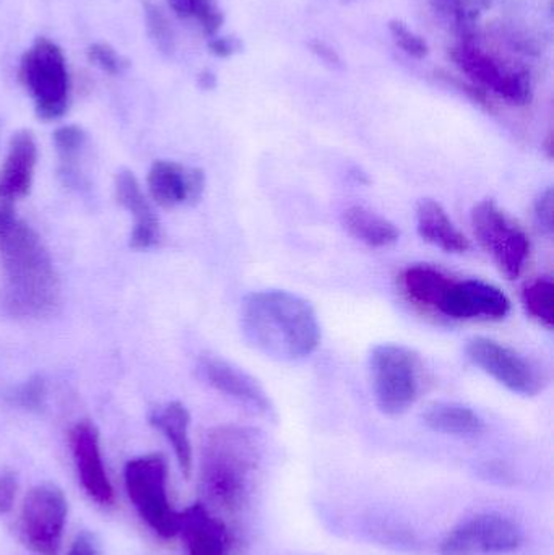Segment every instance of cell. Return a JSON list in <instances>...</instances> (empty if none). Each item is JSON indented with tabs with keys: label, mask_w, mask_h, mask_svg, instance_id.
<instances>
[{
	"label": "cell",
	"mask_w": 554,
	"mask_h": 555,
	"mask_svg": "<svg viewBox=\"0 0 554 555\" xmlns=\"http://www.w3.org/2000/svg\"><path fill=\"white\" fill-rule=\"evenodd\" d=\"M436 312L452 320H503L511 312V300L487 281L452 280Z\"/></svg>",
	"instance_id": "obj_12"
},
{
	"label": "cell",
	"mask_w": 554,
	"mask_h": 555,
	"mask_svg": "<svg viewBox=\"0 0 554 555\" xmlns=\"http://www.w3.org/2000/svg\"><path fill=\"white\" fill-rule=\"evenodd\" d=\"M439 18L452 26L464 39L475 38V26L493 5V0H428Z\"/></svg>",
	"instance_id": "obj_24"
},
{
	"label": "cell",
	"mask_w": 554,
	"mask_h": 555,
	"mask_svg": "<svg viewBox=\"0 0 554 555\" xmlns=\"http://www.w3.org/2000/svg\"><path fill=\"white\" fill-rule=\"evenodd\" d=\"M472 228L480 246L504 276L516 280L530 256V240L524 228L497 202L481 201L472 210Z\"/></svg>",
	"instance_id": "obj_8"
},
{
	"label": "cell",
	"mask_w": 554,
	"mask_h": 555,
	"mask_svg": "<svg viewBox=\"0 0 554 555\" xmlns=\"http://www.w3.org/2000/svg\"><path fill=\"white\" fill-rule=\"evenodd\" d=\"M454 278L433 266H412L400 276L403 293L416 306L436 310L442 294Z\"/></svg>",
	"instance_id": "obj_23"
},
{
	"label": "cell",
	"mask_w": 554,
	"mask_h": 555,
	"mask_svg": "<svg viewBox=\"0 0 554 555\" xmlns=\"http://www.w3.org/2000/svg\"><path fill=\"white\" fill-rule=\"evenodd\" d=\"M150 423L171 443L184 478H191L194 459H192V443L189 439L191 414H189L188 408L179 401H172L153 413Z\"/></svg>",
	"instance_id": "obj_20"
},
{
	"label": "cell",
	"mask_w": 554,
	"mask_h": 555,
	"mask_svg": "<svg viewBox=\"0 0 554 555\" xmlns=\"http://www.w3.org/2000/svg\"><path fill=\"white\" fill-rule=\"evenodd\" d=\"M18 80L31 96L39 119L51 122L67 113L70 75L64 52L51 39H36L22 55Z\"/></svg>",
	"instance_id": "obj_5"
},
{
	"label": "cell",
	"mask_w": 554,
	"mask_h": 555,
	"mask_svg": "<svg viewBox=\"0 0 554 555\" xmlns=\"http://www.w3.org/2000/svg\"><path fill=\"white\" fill-rule=\"evenodd\" d=\"M68 555H101L98 544L94 543L93 537L88 533L78 534L72 543Z\"/></svg>",
	"instance_id": "obj_36"
},
{
	"label": "cell",
	"mask_w": 554,
	"mask_h": 555,
	"mask_svg": "<svg viewBox=\"0 0 554 555\" xmlns=\"http://www.w3.org/2000/svg\"><path fill=\"white\" fill-rule=\"evenodd\" d=\"M87 57L94 67L109 75H117L127 67V61L106 42H94L87 49Z\"/></svg>",
	"instance_id": "obj_30"
},
{
	"label": "cell",
	"mask_w": 554,
	"mask_h": 555,
	"mask_svg": "<svg viewBox=\"0 0 554 555\" xmlns=\"http://www.w3.org/2000/svg\"><path fill=\"white\" fill-rule=\"evenodd\" d=\"M389 33L392 36L394 42L402 49L405 54L413 59H425L429 52L428 42L416 35L415 31L409 28L405 23L400 20H392L389 22Z\"/></svg>",
	"instance_id": "obj_29"
},
{
	"label": "cell",
	"mask_w": 554,
	"mask_h": 555,
	"mask_svg": "<svg viewBox=\"0 0 554 555\" xmlns=\"http://www.w3.org/2000/svg\"><path fill=\"white\" fill-rule=\"evenodd\" d=\"M146 184L150 197L159 207L194 205L204 195L205 172L198 168H188L179 163L159 159L150 168Z\"/></svg>",
	"instance_id": "obj_15"
},
{
	"label": "cell",
	"mask_w": 554,
	"mask_h": 555,
	"mask_svg": "<svg viewBox=\"0 0 554 555\" xmlns=\"http://www.w3.org/2000/svg\"><path fill=\"white\" fill-rule=\"evenodd\" d=\"M309 49H311L312 54L318 55L324 64L331 65V67H340V55H338L337 51L332 49L327 42L319 41V39H312V41L309 42Z\"/></svg>",
	"instance_id": "obj_34"
},
{
	"label": "cell",
	"mask_w": 554,
	"mask_h": 555,
	"mask_svg": "<svg viewBox=\"0 0 554 555\" xmlns=\"http://www.w3.org/2000/svg\"><path fill=\"white\" fill-rule=\"evenodd\" d=\"M260 459L262 450L256 430L241 426L210 430L201 462V486L207 501L228 512L241 508Z\"/></svg>",
	"instance_id": "obj_3"
},
{
	"label": "cell",
	"mask_w": 554,
	"mask_h": 555,
	"mask_svg": "<svg viewBox=\"0 0 554 555\" xmlns=\"http://www.w3.org/2000/svg\"><path fill=\"white\" fill-rule=\"evenodd\" d=\"M342 224L351 237L373 249L394 246L400 237V231L392 221L358 205L342 214Z\"/></svg>",
	"instance_id": "obj_22"
},
{
	"label": "cell",
	"mask_w": 554,
	"mask_h": 555,
	"mask_svg": "<svg viewBox=\"0 0 554 555\" xmlns=\"http://www.w3.org/2000/svg\"><path fill=\"white\" fill-rule=\"evenodd\" d=\"M215 83H217V78H215V75L210 74V72L205 70L198 75V85L205 88V90H210V88L215 87Z\"/></svg>",
	"instance_id": "obj_37"
},
{
	"label": "cell",
	"mask_w": 554,
	"mask_h": 555,
	"mask_svg": "<svg viewBox=\"0 0 554 555\" xmlns=\"http://www.w3.org/2000/svg\"><path fill=\"white\" fill-rule=\"evenodd\" d=\"M127 495L137 514L159 538L171 540L179 533V512L168 498V463L159 453L137 456L124 469Z\"/></svg>",
	"instance_id": "obj_6"
},
{
	"label": "cell",
	"mask_w": 554,
	"mask_h": 555,
	"mask_svg": "<svg viewBox=\"0 0 554 555\" xmlns=\"http://www.w3.org/2000/svg\"><path fill=\"white\" fill-rule=\"evenodd\" d=\"M3 306L20 319H44L61 306V281L51 254L29 224L0 204Z\"/></svg>",
	"instance_id": "obj_1"
},
{
	"label": "cell",
	"mask_w": 554,
	"mask_h": 555,
	"mask_svg": "<svg viewBox=\"0 0 554 555\" xmlns=\"http://www.w3.org/2000/svg\"><path fill=\"white\" fill-rule=\"evenodd\" d=\"M16 491H18V479L15 473L10 469L0 473V517L12 512Z\"/></svg>",
	"instance_id": "obj_33"
},
{
	"label": "cell",
	"mask_w": 554,
	"mask_h": 555,
	"mask_svg": "<svg viewBox=\"0 0 554 555\" xmlns=\"http://www.w3.org/2000/svg\"><path fill=\"white\" fill-rule=\"evenodd\" d=\"M465 352L472 364L520 397H537L549 384L545 371L537 362L494 339H471Z\"/></svg>",
	"instance_id": "obj_10"
},
{
	"label": "cell",
	"mask_w": 554,
	"mask_h": 555,
	"mask_svg": "<svg viewBox=\"0 0 554 555\" xmlns=\"http://www.w3.org/2000/svg\"><path fill=\"white\" fill-rule=\"evenodd\" d=\"M208 49L217 57L227 59L231 57L234 52L240 51L241 44L234 38H211L210 42H208Z\"/></svg>",
	"instance_id": "obj_35"
},
{
	"label": "cell",
	"mask_w": 554,
	"mask_h": 555,
	"mask_svg": "<svg viewBox=\"0 0 554 555\" xmlns=\"http://www.w3.org/2000/svg\"><path fill=\"white\" fill-rule=\"evenodd\" d=\"M455 67L468 77L472 85L494 94L513 106H527L533 98L532 77L529 68L507 64L503 59L475 44V39H464L449 52Z\"/></svg>",
	"instance_id": "obj_7"
},
{
	"label": "cell",
	"mask_w": 554,
	"mask_h": 555,
	"mask_svg": "<svg viewBox=\"0 0 554 555\" xmlns=\"http://www.w3.org/2000/svg\"><path fill=\"white\" fill-rule=\"evenodd\" d=\"M145 22L150 38L155 42L156 49L171 54L175 51V33H172L171 23L159 7L155 3H145Z\"/></svg>",
	"instance_id": "obj_28"
},
{
	"label": "cell",
	"mask_w": 554,
	"mask_h": 555,
	"mask_svg": "<svg viewBox=\"0 0 554 555\" xmlns=\"http://www.w3.org/2000/svg\"><path fill=\"white\" fill-rule=\"evenodd\" d=\"M68 442L85 494L101 507H111L116 501V494L104 468L96 427L90 421H80L72 427Z\"/></svg>",
	"instance_id": "obj_13"
},
{
	"label": "cell",
	"mask_w": 554,
	"mask_h": 555,
	"mask_svg": "<svg viewBox=\"0 0 554 555\" xmlns=\"http://www.w3.org/2000/svg\"><path fill=\"white\" fill-rule=\"evenodd\" d=\"M114 191H116L117 204L124 210L129 211L130 217H133L130 247L137 250H146L158 246L159 240H162V224H159L149 197L143 194L139 179L133 176V172L123 169L117 172Z\"/></svg>",
	"instance_id": "obj_16"
},
{
	"label": "cell",
	"mask_w": 554,
	"mask_h": 555,
	"mask_svg": "<svg viewBox=\"0 0 554 555\" xmlns=\"http://www.w3.org/2000/svg\"><path fill=\"white\" fill-rule=\"evenodd\" d=\"M524 533L501 514H481L462 521L442 540L441 555L507 554L519 550Z\"/></svg>",
	"instance_id": "obj_11"
},
{
	"label": "cell",
	"mask_w": 554,
	"mask_h": 555,
	"mask_svg": "<svg viewBox=\"0 0 554 555\" xmlns=\"http://www.w3.org/2000/svg\"><path fill=\"white\" fill-rule=\"evenodd\" d=\"M523 306L533 320L552 330L554 326V283L542 276L527 284L523 291Z\"/></svg>",
	"instance_id": "obj_25"
},
{
	"label": "cell",
	"mask_w": 554,
	"mask_h": 555,
	"mask_svg": "<svg viewBox=\"0 0 554 555\" xmlns=\"http://www.w3.org/2000/svg\"><path fill=\"white\" fill-rule=\"evenodd\" d=\"M178 534H181L189 555H227L230 550L228 528L204 504L179 512Z\"/></svg>",
	"instance_id": "obj_18"
},
{
	"label": "cell",
	"mask_w": 554,
	"mask_h": 555,
	"mask_svg": "<svg viewBox=\"0 0 554 555\" xmlns=\"http://www.w3.org/2000/svg\"><path fill=\"white\" fill-rule=\"evenodd\" d=\"M533 217H536L537 227L543 234H553L554 230V195L553 189L549 188L543 191L537 198L536 207H533Z\"/></svg>",
	"instance_id": "obj_32"
},
{
	"label": "cell",
	"mask_w": 554,
	"mask_h": 555,
	"mask_svg": "<svg viewBox=\"0 0 554 555\" xmlns=\"http://www.w3.org/2000/svg\"><path fill=\"white\" fill-rule=\"evenodd\" d=\"M370 378L381 413L397 417L418 400L423 387V364L418 352L403 345L384 343L370 354Z\"/></svg>",
	"instance_id": "obj_4"
},
{
	"label": "cell",
	"mask_w": 554,
	"mask_h": 555,
	"mask_svg": "<svg viewBox=\"0 0 554 555\" xmlns=\"http://www.w3.org/2000/svg\"><path fill=\"white\" fill-rule=\"evenodd\" d=\"M241 328L253 348L276 361L308 358L321 343L314 307L289 291L247 294L241 306Z\"/></svg>",
	"instance_id": "obj_2"
},
{
	"label": "cell",
	"mask_w": 554,
	"mask_h": 555,
	"mask_svg": "<svg viewBox=\"0 0 554 555\" xmlns=\"http://www.w3.org/2000/svg\"><path fill=\"white\" fill-rule=\"evenodd\" d=\"M12 401L25 410L36 411L41 410L46 400V382L41 375L28 378L25 384L15 388L12 393Z\"/></svg>",
	"instance_id": "obj_31"
},
{
	"label": "cell",
	"mask_w": 554,
	"mask_h": 555,
	"mask_svg": "<svg viewBox=\"0 0 554 555\" xmlns=\"http://www.w3.org/2000/svg\"><path fill=\"white\" fill-rule=\"evenodd\" d=\"M67 512V499L59 486L52 482L35 486L26 494L20 512L18 533L23 546L38 555L57 554Z\"/></svg>",
	"instance_id": "obj_9"
},
{
	"label": "cell",
	"mask_w": 554,
	"mask_h": 555,
	"mask_svg": "<svg viewBox=\"0 0 554 555\" xmlns=\"http://www.w3.org/2000/svg\"><path fill=\"white\" fill-rule=\"evenodd\" d=\"M416 230L425 243L448 254H465L471 243L439 202L423 198L416 205Z\"/></svg>",
	"instance_id": "obj_19"
},
{
	"label": "cell",
	"mask_w": 554,
	"mask_h": 555,
	"mask_svg": "<svg viewBox=\"0 0 554 555\" xmlns=\"http://www.w3.org/2000/svg\"><path fill=\"white\" fill-rule=\"evenodd\" d=\"M59 158H61L62 175L70 178L77 166L78 155L87 143V133L78 126L59 127L52 135Z\"/></svg>",
	"instance_id": "obj_27"
},
{
	"label": "cell",
	"mask_w": 554,
	"mask_h": 555,
	"mask_svg": "<svg viewBox=\"0 0 554 555\" xmlns=\"http://www.w3.org/2000/svg\"><path fill=\"white\" fill-rule=\"evenodd\" d=\"M198 372L210 387L223 393L224 397L237 401L260 416H273L272 401L262 385L233 362L220 356L205 354L198 361Z\"/></svg>",
	"instance_id": "obj_14"
},
{
	"label": "cell",
	"mask_w": 554,
	"mask_h": 555,
	"mask_svg": "<svg viewBox=\"0 0 554 555\" xmlns=\"http://www.w3.org/2000/svg\"><path fill=\"white\" fill-rule=\"evenodd\" d=\"M176 16L181 20H195L205 35L215 38L224 22L223 12L215 0H168Z\"/></svg>",
	"instance_id": "obj_26"
},
{
	"label": "cell",
	"mask_w": 554,
	"mask_h": 555,
	"mask_svg": "<svg viewBox=\"0 0 554 555\" xmlns=\"http://www.w3.org/2000/svg\"><path fill=\"white\" fill-rule=\"evenodd\" d=\"M38 163V145L29 130L13 133L0 168V204L13 205L31 191Z\"/></svg>",
	"instance_id": "obj_17"
},
{
	"label": "cell",
	"mask_w": 554,
	"mask_h": 555,
	"mask_svg": "<svg viewBox=\"0 0 554 555\" xmlns=\"http://www.w3.org/2000/svg\"><path fill=\"white\" fill-rule=\"evenodd\" d=\"M423 423L428 429L445 436L471 439L478 437L487 429L480 414L472 408L459 403H433L423 411Z\"/></svg>",
	"instance_id": "obj_21"
}]
</instances>
